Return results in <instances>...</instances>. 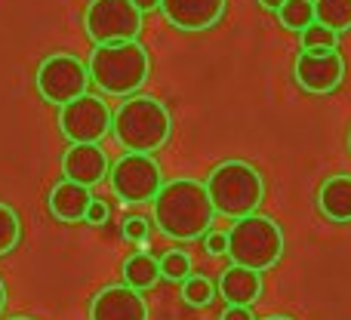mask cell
<instances>
[{
	"label": "cell",
	"mask_w": 351,
	"mask_h": 320,
	"mask_svg": "<svg viewBox=\"0 0 351 320\" xmlns=\"http://www.w3.org/2000/svg\"><path fill=\"white\" fill-rule=\"evenodd\" d=\"M59 130L71 145H99L111 133V108L105 99L84 93L59 108Z\"/></svg>",
	"instance_id": "obj_8"
},
{
	"label": "cell",
	"mask_w": 351,
	"mask_h": 320,
	"mask_svg": "<svg viewBox=\"0 0 351 320\" xmlns=\"http://www.w3.org/2000/svg\"><path fill=\"white\" fill-rule=\"evenodd\" d=\"M160 12L167 22L179 31H210L213 25L222 22L228 0H160Z\"/></svg>",
	"instance_id": "obj_11"
},
{
	"label": "cell",
	"mask_w": 351,
	"mask_h": 320,
	"mask_svg": "<svg viewBox=\"0 0 351 320\" xmlns=\"http://www.w3.org/2000/svg\"><path fill=\"white\" fill-rule=\"evenodd\" d=\"M293 74H296V84L305 93H311V96H330L346 80V59L336 49H327V53H299Z\"/></svg>",
	"instance_id": "obj_10"
},
{
	"label": "cell",
	"mask_w": 351,
	"mask_h": 320,
	"mask_svg": "<svg viewBox=\"0 0 351 320\" xmlns=\"http://www.w3.org/2000/svg\"><path fill=\"white\" fill-rule=\"evenodd\" d=\"M219 320H256V315L253 308H243V305H228Z\"/></svg>",
	"instance_id": "obj_27"
},
{
	"label": "cell",
	"mask_w": 351,
	"mask_h": 320,
	"mask_svg": "<svg viewBox=\"0 0 351 320\" xmlns=\"http://www.w3.org/2000/svg\"><path fill=\"white\" fill-rule=\"evenodd\" d=\"M158 3H160V0H133V6L142 12V16H145V12H152V10H158Z\"/></svg>",
	"instance_id": "obj_28"
},
{
	"label": "cell",
	"mask_w": 351,
	"mask_h": 320,
	"mask_svg": "<svg viewBox=\"0 0 351 320\" xmlns=\"http://www.w3.org/2000/svg\"><path fill=\"white\" fill-rule=\"evenodd\" d=\"M160 280V265L152 253H133L127 262H123V284L136 293L152 290Z\"/></svg>",
	"instance_id": "obj_17"
},
{
	"label": "cell",
	"mask_w": 351,
	"mask_h": 320,
	"mask_svg": "<svg viewBox=\"0 0 351 320\" xmlns=\"http://www.w3.org/2000/svg\"><path fill=\"white\" fill-rule=\"evenodd\" d=\"M278 19L284 28L305 31L311 22H315V6H311V0H284L278 10Z\"/></svg>",
	"instance_id": "obj_20"
},
{
	"label": "cell",
	"mask_w": 351,
	"mask_h": 320,
	"mask_svg": "<svg viewBox=\"0 0 351 320\" xmlns=\"http://www.w3.org/2000/svg\"><path fill=\"white\" fill-rule=\"evenodd\" d=\"M22 241V219L10 204L0 200V256H10Z\"/></svg>",
	"instance_id": "obj_21"
},
{
	"label": "cell",
	"mask_w": 351,
	"mask_h": 320,
	"mask_svg": "<svg viewBox=\"0 0 351 320\" xmlns=\"http://www.w3.org/2000/svg\"><path fill=\"white\" fill-rule=\"evenodd\" d=\"M216 290L228 305H243V308H250V305H256L262 299V274L250 271V268H241V265H228L222 271V278H219Z\"/></svg>",
	"instance_id": "obj_15"
},
{
	"label": "cell",
	"mask_w": 351,
	"mask_h": 320,
	"mask_svg": "<svg viewBox=\"0 0 351 320\" xmlns=\"http://www.w3.org/2000/svg\"><path fill=\"white\" fill-rule=\"evenodd\" d=\"M84 31L96 47L136 40L142 31V12L133 0H90L84 12Z\"/></svg>",
	"instance_id": "obj_7"
},
{
	"label": "cell",
	"mask_w": 351,
	"mask_h": 320,
	"mask_svg": "<svg viewBox=\"0 0 351 320\" xmlns=\"http://www.w3.org/2000/svg\"><path fill=\"white\" fill-rule=\"evenodd\" d=\"M228 259L231 265L250 268V271L262 274L271 271L274 265L284 256V231L274 219L259 216V212H250L243 219H234L228 234Z\"/></svg>",
	"instance_id": "obj_5"
},
{
	"label": "cell",
	"mask_w": 351,
	"mask_h": 320,
	"mask_svg": "<svg viewBox=\"0 0 351 320\" xmlns=\"http://www.w3.org/2000/svg\"><path fill=\"white\" fill-rule=\"evenodd\" d=\"M111 133L121 148L133 154H154L170 142L173 117L167 105L154 96H127L111 114Z\"/></svg>",
	"instance_id": "obj_2"
},
{
	"label": "cell",
	"mask_w": 351,
	"mask_h": 320,
	"mask_svg": "<svg viewBox=\"0 0 351 320\" xmlns=\"http://www.w3.org/2000/svg\"><path fill=\"white\" fill-rule=\"evenodd\" d=\"M90 200H93V188L74 185V182L62 179V182H56L53 191H49L47 206H49V212H53V219H59V222H65V225H77V222H84Z\"/></svg>",
	"instance_id": "obj_14"
},
{
	"label": "cell",
	"mask_w": 351,
	"mask_h": 320,
	"mask_svg": "<svg viewBox=\"0 0 351 320\" xmlns=\"http://www.w3.org/2000/svg\"><path fill=\"white\" fill-rule=\"evenodd\" d=\"M182 299H185V305H191V308H206V305L216 299V284H213L210 278H204V274H188V278L182 280Z\"/></svg>",
	"instance_id": "obj_19"
},
{
	"label": "cell",
	"mask_w": 351,
	"mask_h": 320,
	"mask_svg": "<svg viewBox=\"0 0 351 320\" xmlns=\"http://www.w3.org/2000/svg\"><path fill=\"white\" fill-rule=\"evenodd\" d=\"M152 204H154V225L170 241H185V243L197 241V237H204L210 231V222L216 219L204 182L197 179L164 182Z\"/></svg>",
	"instance_id": "obj_1"
},
{
	"label": "cell",
	"mask_w": 351,
	"mask_h": 320,
	"mask_svg": "<svg viewBox=\"0 0 351 320\" xmlns=\"http://www.w3.org/2000/svg\"><path fill=\"white\" fill-rule=\"evenodd\" d=\"M111 173V191L127 204H145L154 200V194L164 185L160 175V163L152 154H133L127 151L121 160H114L108 167Z\"/></svg>",
	"instance_id": "obj_9"
},
{
	"label": "cell",
	"mask_w": 351,
	"mask_h": 320,
	"mask_svg": "<svg viewBox=\"0 0 351 320\" xmlns=\"http://www.w3.org/2000/svg\"><path fill=\"white\" fill-rule=\"evenodd\" d=\"M204 188L213 204V212L228 216V219L250 216L265 200L262 173L247 160H222L219 167L210 169Z\"/></svg>",
	"instance_id": "obj_4"
},
{
	"label": "cell",
	"mask_w": 351,
	"mask_h": 320,
	"mask_svg": "<svg viewBox=\"0 0 351 320\" xmlns=\"http://www.w3.org/2000/svg\"><path fill=\"white\" fill-rule=\"evenodd\" d=\"M204 253L206 256H225L228 253V237H225V231H206L204 234Z\"/></svg>",
	"instance_id": "obj_25"
},
{
	"label": "cell",
	"mask_w": 351,
	"mask_h": 320,
	"mask_svg": "<svg viewBox=\"0 0 351 320\" xmlns=\"http://www.w3.org/2000/svg\"><path fill=\"white\" fill-rule=\"evenodd\" d=\"M148 231H152V225H148L145 216H127V219H123V241L145 243L148 241Z\"/></svg>",
	"instance_id": "obj_24"
},
{
	"label": "cell",
	"mask_w": 351,
	"mask_h": 320,
	"mask_svg": "<svg viewBox=\"0 0 351 320\" xmlns=\"http://www.w3.org/2000/svg\"><path fill=\"white\" fill-rule=\"evenodd\" d=\"M262 320H293V317H287V315H268V317H262Z\"/></svg>",
	"instance_id": "obj_31"
},
{
	"label": "cell",
	"mask_w": 351,
	"mask_h": 320,
	"mask_svg": "<svg viewBox=\"0 0 351 320\" xmlns=\"http://www.w3.org/2000/svg\"><path fill=\"white\" fill-rule=\"evenodd\" d=\"M3 308H6V284L0 280V315H3Z\"/></svg>",
	"instance_id": "obj_30"
},
{
	"label": "cell",
	"mask_w": 351,
	"mask_h": 320,
	"mask_svg": "<svg viewBox=\"0 0 351 320\" xmlns=\"http://www.w3.org/2000/svg\"><path fill=\"white\" fill-rule=\"evenodd\" d=\"M108 167H111L108 154L99 145H71L62 154V175L84 188H93V185H99V182H105Z\"/></svg>",
	"instance_id": "obj_13"
},
{
	"label": "cell",
	"mask_w": 351,
	"mask_h": 320,
	"mask_svg": "<svg viewBox=\"0 0 351 320\" xmlns=\"http://www.w3.org/2000/svg\"><path fill=\"white\" fill-rule=\"evenodd\" d=\"M10 320H34V317H10Z\"/></svg>",
	"instance_id": "obj_32"
},
{
	"label": "cell",
	"mask_w": 351,
	"mask_h": 320,
	"mask_svg": "<svg viewBox=\"0 0 351 320\" xmlns=\"http://www.w3.org/2000/svg\"><path fill=\"white\" fill-rule=\"evenodd\" d=\"M37 93L43 102L49 105H68L71 99H80L90 86V74H86V62L77 59L74 53H53L37 65L34 74Z\"/></svg>",
	"instance_id": "obj_6"
},
{
	"label": "cell",
	"mask_w": 351,
	"mask_h": 320,
	"mask_svg": "<svg viewBox=\"0 0 351 320\" xmlns=\"http://www.w3.org/2000/svg\"><path fill=\"white\" fill-rule=\"evenodd\" d=\"M158 265H160V278L182 284V280L191 274V256H188L185 249H170V253H164L158 259Z\"/></svg>",
	"instance_id": "obj_23"
},
{
	"label": "cell",
	"mask_w": 351,
	"mask_h": 320,
	"mask_svg": "<svg viewBox=\"0 0 351 320\" xmlns=\"http://www.w3.org/2000/svg\"><path fill=\"white\" fill-rule=\"evenodd\" d=\"M84 222H90V225H105V222H108V204H105V200H99V197H93L90 206H86Z\"/></svg>",
	"instance_id": "obj_26"
},
{
	"label": "cell",
	"mask_w": 351,
	"mask_h": 320,
	"mask_svg": "<svg viewBox=\"0 0 351 320\" xmlns=\"http://www.w3.org/2000/svg\"><path fill=\"white\" fill-rule=\"evenodd\" d=\"M86 74H90V84H96L105 96L127 99L145 86L152 74V59L139 40L105 43L90 53Z\"/></svg>",
	"instance_id": "obj_3"
},
{
	"label": "cell",
	"mask_w": 351,
	"mask_h": 320,
	"mask_svg": "<svg viewBox=\"0 0 351 320\" xmlns=\"http://www.w3.org/2000/svg\"><path fill=\"white\" fill-rule=\"evenodd\" d=\"M90 320H148V305L127 284H111L93 296Z\"/></svg>",
	"instance_id": "obj_12"
},
{
	"label": "cell",
	"mask_w": 351,
	"mask_h": 320,
	"mask_svg": "<svg viewBox=\"0 0 351 320\" xmlns=\"http://www.w3.org/2000/svg\"><path fill=\"white\" fill-rule=\"evenodd\" d=\"M315 22L330 28L333 34L351 31V0H311Z\"/></svg>",
	"instance_id": "obj_18"
},
{
	"label": "cell",
	"mask_w": 351,
	"mask_h": 320,
	"mask_svg": "<svg viewBox=\"0 0 351 320\" xmlns=\"http://www.w3.org/2000/svg\"><path fill=\"white\" fill-rule=\"evenodd\" d=\"M317 206L330 222H351V175H330L317 191Z\"/></svg>",
	"instance_id": "obj_16"
},
{
	"label": "cell",
	"mask_w": 351,
	"mask_h": 320,
	"mask_svg": "<svg viewBox=\"0 0 351 320\" xmlns=\"http://www.w3.org/2000/svg\"><path fill=\"white\" fill-rule=\"evenodd\" d=\"M302 34V53H327V49H339V34H333L330 28L311 22Z\"/></svg>",
	"instance_id": "obj_22"
},
{
	"label": "cell",
	"mask_w": 351,
	"mask_h": 320,
	"mask_svg": "<svg viewBox=\"0 0 351 320\" xmlns=\"http://www.w3.org/2000/svg\"><path fill=\"white\" fill-rule=\"evenodd\" d=\"M259 3L265 6V10H274V12H278V10H280V3H284V0H259Z\"/></svg>",
	"instance_id": "obj_29"
},
{
	"label": "cell",
	"mask_w": 351,
	"mask_h": 320,
	"mask_svg": "<svg viewBox=\"0 0 351 320\" xmlns=\"http://www.w3.org/2000/svg\"><path fill=\"white\" fill-rule=\"evenodd\" d=\"M348 148H351V133H348Z\"/></svg>",
	"instance_id": "obj_33"
}]
</instances>
